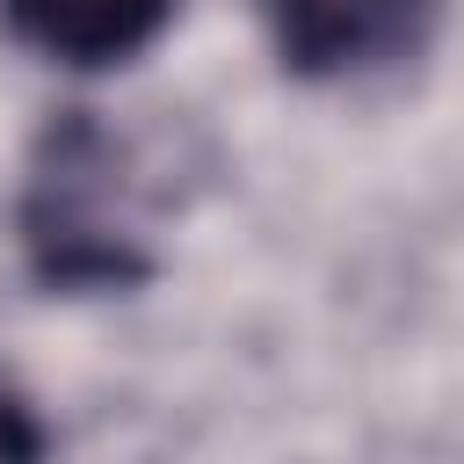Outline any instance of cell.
Masks as SVG:
<instances>
[{
  "instance_id": "7a4b0ae2",
  "label": "cell",
  "mask_w": 464,
  "mask_h": 464,
  "mask_svg": "<svg viewBox=\"0 0 464 464\" xmlns=\"http://www.w3.org/2000/svg\"><path fill=\"white\" fill-rule=\"evenodd\" d=\"M261 22L283 72L348 87L406 65L435 29V0H261Z\"/></svg>"
},
{
  "instance_id": "277c9868",
  "label": "cell",
  "mask_w": 464,
  "mask_h": 464,
  "mask_svg": "<svg viewBox=\"0 0 464 464\" xmlns=\"http://www.w3.org/2000/svg\"><path fill=\"white\" fill-rule=\"evenodd\" d=\"M51 457V420L36 413V399L0 370V464H44Z\"/></svg>"
},
{
  "instance_id": "6da1fadb",
  "label": "cell",
  "mask_w": 464,
  "mask_h": 464,
  "mask_svg": "<svg viewBox=\"0 0 464 464\" xmlns=\"http://www.w3.org/2000/svg\"><path fill=\"white\" fill-rule=\"evenodd\" d=\"M160 203L167 181L145 138L116 130L94 109H58L29 145L14 239L44 290L123 297L160 276V239H152Z\"/></svg>"
},
{
  "instance_id": "3957f363",
  "label": "cell",
  "mask_w": 464,
  "mask_h": 464,
  "mask_svg": "<svg viewBox=\"0 0 464 464\" xmlns=\"http://www.w3.org/2000/svg\"><path fill=\"white\" fill-rule=\"evenodd\" d=\"M181 0H0V29L65 72H109L130 65L167 36Z\"/></svg>"
}]
</instances>
